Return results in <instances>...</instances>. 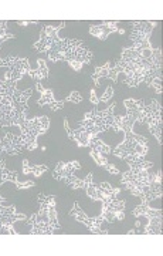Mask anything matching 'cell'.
I'll use <instances>...</instances> for the list:
<instances>
[{
  "label": "cell",
  "mask_w": 163,
  "mask_h": 256,
  "mask_svg": "<svg viewBox=\"0 0 163 256\" xmlns=\"http://www.w3.org/2000/svg\"><path fill=\"white\" fill-rule=\"evenodd\" d=\"M119 73H125V84L134 88L141 82H152L156 77H162V50L154 48V53L149 58H144L136 53L132 47L124 48L122 56L114 67H111L107 78L117 82Z\"/></svg>",
  "instance_id": "cell-1"
},
{
  "label": "cell",
  "mask_w": 163,
  "mask_h": 256,
  "mask_svg": "<svg viewBox=\"0 0 163 256\" xmlns=\"http://www.w3.org/2000/svg\"><path fill=\"white\" fill-rule=\"evenodd\" d=\"M94 53L84 46L81 40L60 38L51 46L48 52V60L51 62H81L84 64L91 63Z\"/></svg>",
  "instance_id": "cell-2"
},
{
  "label": "cell",
  "mask_w": 163,
  "mask_h": 256,
  "mask_svg": "<svg viewBox=\"0 0 163 256\" xmlns=\"http://www.w3.org/2000/svg\"><path fill=\"white\" fill-rule=\"evenodd\" d=\"M148 151H149L148 140H145L142 136L129 132L125 134V140L111 152H114V156H117L121 160H127L128 162H139L145 160Z\"/></svg>",
  "instance_id": "cell-3"
},
{
  "label": "cell",
  "mask_w": 163,
  "mask_h": 256,
  "mask_svg": "<svg viewBox=\"0 0 163 256\" xmlns=\"http://www.w3.org/2000/svg\"><path fill=\"white\" fill-rule=\"evenodd\" d=\"M117 107V102L111 104L107 110L98 111L97 108H94L90 112H87L84 116V120L81 122H78L80 130H85L91 132L92 136H98L100 132H104L109 128L114 127V111Z\"/></svg>",
  "instance_id": "cell-4"
},
{
  "label": "cell",
  "mask_w": 163,
  "mask_h": 256,
  "mask_svg": "<svg viewBox=\"0 0 163 256\" xmlns=\"http://www.w3.org/2000/svg\"><path fill=\"white\" fill-rule=\"evenodd\" d=\"M30 225V234L33 235H54L60 232V224H58V214L57 208L47 210L40 206V212L36 215H31L27 220Z\"/></svg>",
  "instance_id": "cell-5"
},
{
  "label": "cell",
  "mask_w": 163,
  "mask_h": 256,
  "mask_svg": "<svg viewBox=\"0 0 163 256\" xmlns=\"http://www.w3.org/2000/svg\"><path fill=\"white\" fill-rule=\"evenodd\" d=\"M155 22H132L131 40L134 42L132 48L144 58H149L154 53V47L151 46L149 37L155 28Z\"/></svg>",
  "instance_id": "cell-6"
},
{
  "label": "cell",
  "mask_w": 163,
  "mask_h": 256,
  "mask_svg": "<svg viewBox=\"0 0 163 256\" xmlns=\"http://www.w3.org/2000/svg\"><path fill=\"white\" fill-rule=\"evenodd\" d=\"M50 127V120L48 117H34L33 120H26V122L23 124V127H20L21 130V140H23V146L24 150L28 151H34L38 148L37 144V138L40 137L41 134H45L47 130Z\"/></svg>",
  "instance_id": "cell-7"
},
{
  "label": "cell",
  "mask_w": 163,
  "mask_h": 256,
  "mask_svg": "<svg viewBox=\"0 0 163 256\" xmlns=\"http://www.w3.org/2000/svg\"><path fill=\"white\" fill-rule=\"evenodd\" d=\"M0 67H6L10 72H6L4 74V82H17L21 80L26 74H30L31 67L27 58L21 57H6L0 60Z\"/></svg>",
  "instance_id": "cell-8"
},
{
  "label": "cell",
  "mask_w": 163,
  "mask_h": 256,
  "mask_svg": "<svg viewBox=\"0 0 163 256\" xmlns=\"http://www.w3.org/2000/svg\"><path fill=\"white\" fill-rule=\"evenodd\" d=\"M81 164L78 161H71V162H58L54 170L53 178L57 181H63L67 185H70L73 190H80V188H85V182L84 180H78L74 171L80 170Z\"/></svg>",
  "instance_id": "cell-9"
},
{
  "label": "cell",
  "mask_w": 163,
  "mask_h": 256,
  "mask_svg": "<svg viewBox=\"0 0 163 256\" xmlns=\"http://www.w3.org/2000/svg\"><path fill=\"white\" fill-rule=\"evenodd\" d=\"M65 26V22H61L58 26H44L40 32V40L34 43L33 48L38 52V53H44V52H50L51 46L54 44L57 40H60L58 37V32Z\"/></svg>",
  "instance_id": "cell-10"
},
{
  "label": "cell",
  "mask_w": 163,
  "mask_h": 256,
  "mask_svg": "<svg viewBox=\"0 0 163 256\" xmlns=\"http://www.w3.org/2000/svg\"><path fill=\"white\" fill-rule=\"evenodd\" d=\"M21 220H27V216L24 214H18L13 205L0 206V234L17 235V232L13 228V224Z\"/></svg>",
  "instance_id": "cell-11"
},
{
  "label": "cell",
  "mask_w": 163,
  "mask_h": 256,
  "mask_svg": "<svg viewBox=\"0 0 163 256\" xmlns=\"http://www.w3.org/2000/svg\"><path fill=\"white\" fill-rule=\"evenodd\" d=\"M70 216H73L78 222L84 224L87 228L90 229L91 234H95V235H101V234H109L108 230H101V224L104 222L102 216H97V218H90L88 215H85V212L80 208V204L78 202H74L73 210H70Z\"/></svg>",
  "instance_id": "cell-12"
},
{
  "label": "cell",
  "mask_w": 163,
  "mask_h": 256,
  "mask_svg": "<svg viewBox=\"0 0 163 256\" xmlns=\"http://www.w3.org/2000/svg\"><path fill=\"white\" fill-rule=\"evenodd\" d=\"M101 216L107 222L122 220L125 218V201L118 200V198H114L111 201L102 204Z\"/></svg>",
  "instance_id": "cell-13"
},
{
  "label": "cell",
  "mask_w": 163,
  "mask_h": 256,
  "mask_svg": "<svg viewBox=\"0 0 163 256\" xmlns=\"http://www.w3.org/2000/svg\"><path fill=\"white\" fill-rule=\"evenodd\" d=\"M124 106L128 110L127 116L134 122H145L146 117H148V111H149L145 101L129 98V100L124 101Z\"/></svg>",
  "instance_id": "cell-14"
},
{
  "label": "cell",
  "mask_w": 163,
  "mask_h": 256,
  "mask_svg": "<svg viewBox=\"0 0 163 256\" xmlns=\"http://www.w3.org/2000/svg\"><path fill=\"white\" fill-rule=\"evenodd\" d=\"M0 144H1L3 151L7 152L9 156H20L23 152V150H24L21 137L10 134V132H7L3 140H0Z\"/></svg>",
  "instance_id": "cell-15"
},
{
  "label": "cell",
  "mask_w": 163,
  "mask_h": 256,
  "mask_svg": "<svg viewBox=\"0 0 163 256\" xmlns=\"http://www.w3.org/2000/svg\"><path fill=\"white\" fill-rule=\"evenodd\" d=\"M64 128H65V131H67V134L70 136L71 140H74L78 146H81V148H85V146H91V141H92V138L97 137V136H92L91 132L88 131H85V130H77V131H73L71 128L68 127V121L67 120H64Z\"/></svg>",
  "instance_id": "cell-16"
},
{
  "label": "cell",
  "mask_w": 163,
  "mask_h": 256,
  "mask_svg": "<svg viewBox=\"0 0 163 256\" xmlns=\"http://www.w3.org/2000/svg\"><path fill=\"white\" fill-rule=\"evenodd\" d=\"M118 22H102L101 24L91 26L90 33L100 40H107L111 33H118Z\"/></svg>",
  "instance_id": "cell-17"
},
{
  "label": "cell",
  "mask_w": 163,
  "mask_h": 256,
  "mask_svg": "<svg viewBox=\"0 0 163 256\" xmlns=\"http://www.w3.org/2000/svg\"><path fill=\"white\" fill-rule=\"evenodd\" d=\"M31 92H33V90H31V88H27V90H24V92H20V90H17V88H16L14 92H11V98H13L14 104L17 106L18 108L28 111L27 101H28V98L31 97Z\"/></svg>",
  "instance_id": "cell-18"
},
{
  "label": "cell",
  "mask_w": 163,
  "mask_h": 256,
  "mask_svg": "<svg viewBox=\"0 0 163 256\" xmlns=\"http://www.w3.org/2000/svg\"><path fill=\"white\" fill-rule=\"evenodd\" d=\"M135 122L132 121V120L129 118L128 116H115L114 117V131H124L125 134H129V132H132V126H134Z\"/></svg>",
  "instance_id": "cell-19"
},
{
  "label": "cell",
  "mask_w": 163,
  "mask_h": 256,
  "mask_svg": "<svg viewBox=\"0 0 163 256\" xmlns=\"http://www.w3.org/2000/svg\"><path fill=\"white\" fill-rule=\"evenodd\" d=\"M36 88H37V92L41 94L40 100L37 101V106L44 107V106H51V104H54L55 100H54V96H53V90H51V88H47V90H44V88H43V86H41L40 82H37Z\"/></svg>",
  "instance_id": "cell-20"
},
{
  "label": "cell",
  "mask_w": 163,
  "mask_h": 256,
  "mask_svg": "<svg viewBox=\"0 0 163 256\" xmlns=\"http://www.w3.org/2000/svg\"><path fill=\"white\" fill-rule=\"evenodd\" d=\"M144 234L146 235H162V216H152L148 218Z\"/></svg>",
  "instance_id": "cell-21"
},
{
  "label": "cell",
  "mask_w": 163,
  "mask_h": 256,
  "mask_svg": "<svg viewBox=\"0 0 163 256\" xmlns=\"http://www.w3.org/2000/svg\"><path fill=\"white\" fill-rule=\"evenodd\" d=\"M132 214L136 218L139 216H146V218H152V216H162V212L158 210H152L149 208V204H141L139 206H136L135 210H132Z\"/></svg>",
  "instance_id": "cell-22"
},
{
  "label": "cell",
  "mask_w": 163,
  "mask_h": 256,
  "mask_svg": "<svg viewBox=\"0 0 163 256\" xmlns=\"http://www.w3.org/2000/svg\"><path fill=\"white\" fill-rule=\"evenodd\" d=\"M48 171V166L47 165H30L28 160H24L23 161V174L26 175H34V176H41Z\"/></svg>",
  "instance_id": "cell-23"
},
{
  "label": "cell",
  "mask_w": 163,
  "mask_h": 256,
  "mask_svg": "<svg viewBox=\"0 0 163 256\" xmlns=\"http://www.w3.org/2000/svg\"><path fill=\"white\" fill-rule=\"evenodd\" d=\"M10 182L16 184L17 182V172L16 171H10L6 168V164L3 160H0V186L3 185L4 182Z\"/></svg>",
  "instance_id": "cell-24"
},
{
  "label": "cell",
  "mask_w": 163,
  "mask_h": 256,
  "mask_svg": "<svg viewBox=\"0 0 163 256\" xmlns=\"http://www.w3.org/2000/svg\"><path fill=\"white\" fill-rule=\"evenodd\" d=\"M28 76H30L31 78H34L36 82H40V80H43V78H47V77H48V67H47V64H45L44 60H38V68H37L36 72L31 70Z\"/></svg>",
  "instance_id": "cell-25"
},
{
  "label": "cell",
  "mask_w": 163,
  "mask_h": 256,
  "mask_svg": "<svg viewBox=\"0 0 163 256\" xmlns=\"http://www.w3.org/2000/svg\"><path fill=\"white\" fill-rule=\"evenodd\" d=\"M111 63H105L102 67H95V70H94V73H92V80L95 82V87H100V78L102 77H107L109 73V70H111Z\"/></svg>",
  "instance_id": "cell-26"
},
{
  "label": "cell",
  "mask_w": 163,
  "mask_h": 256,
  "mask_svg": "<svg viewBox=\"0 0 163 256\" xmlns=\"http://www.w3.org/2000/svg\"><path fill=\"white\" fill-rule=\"evenodd\" d=\"M91 150H95V151H98V152H102L104 156H107L109 154L112 150H111V146H107L105 142H102L101 140H98V137H94L92 138V141H91Z\"/></svg>",
  "instance_id": "cell-27"
},
{
  "label": "cell",
  "mask_w": 163,
  "mask_h": 256,
  "mask_svg": "<svg viewBox=\"0 0 163 256\" xmlns=\"http://www.w3.org/2000/svg\"><path fill=\"white\" fill-rule=\"evenodd\" d=\"M7 22L6 20H0V46L4 43V42H7L10 38H14V34H11V33H7Z\"/></svg>",
  "instance_id": "cell-28"
},
{
  "label": "cell",
  "mask_w": 163,
  "mask_h": 256,
  "mask_svg": "<svg viewBox=\"0 0 163 256\" xmlns=\"http://www.w3.org/2000/svg\"><path fill=\"white\" fill-rule=\"evenodd\" d=\"M90 156H91V158L95 161V164L98 165V166H105V165L108 164V161H107V156H104L102 152H98V151H95V150H91Z\"/></svg>",
  "instance_id": "cell-29"
},
{
  "label": "cell",
  "mask_w": 163,
  "mask_h": 256,
  "mask_svg": "<svg viewBox=\"0 0 163 256\" xmlns=\"http://www.w3.org/2000/svg\"><path fill=\"white\" fill-rule=\"evenodd\" d=\"M149 87H152L155 92H158V94H161L162 92V77H156V78H154L152 82H149Z\"/></svg>",
  "instance_id": "cell-30"
},
{
  "label": "cell",
  "mask_w": 163,
  "mask_h": 256,
  "mask_svg": "<svg viewBox=\"0 0 163 256\" xmlns=\"http://www.w3.org/2000/svg\"><path fill=\"white\" fill-rule=\"evenodd\" d=\"M82 96L78 92H73L67 98H65V102H75V104H80L82 102Z\"/></svg>",
  "instance_id": "cell-31"
},
{
  "label": "cell",
  "mask_w": 163,
  "mask_h": 256,
  "mask_svg": "<svg viewBox=\"0 0 163 256\" xmlns=\"http://www.w3.org/2000/svg\"><path fill=\"white\" fill-rule=\"evenodd\" d=\"M112 96H114V87L109 86L108 88H107V92H105V94L100 98V102H108L112 98Z\"/></svg>",
  "instance_id": "cell-32"
},
{
  "label": "cell",
  "mask_w": 163,
  "mask_h": 256,
  "mask_svg": "<svg viewBox=\"0 0 163 256\" xmlns=\"http://www.w3.org/2000/svg\"><path fill=\"white\" fill-rule=\"evenodd\" d=\"M14 185H16V188H17V190H28V188H33L36 184L33 182V181H27V182H24V184L18 182L17 181Z\"/></svg>",
  "instance_id": "cell-33"
},
{
  "label": "cell",
  "mask_w": 163,
  "mask_h": 256,
  "mask_svg": "<svg viewBox=\"0 0 163 256\" xmlns=\"http://www.w3.org/2000/svg\"><path fill=\"white\" fill-rule=\"evenodd\" d=\"M104 168H105V170H107V172H108V174H111V175L121 174V172H119L118 168H117V166H114V165H112V164H109V162L107 165H105Z\"/></svg>",
  "instance_id": "cell-34"
},
{
  "label": "cell",
  "mask_w": 163,
  "mask_h": 256,
  "mask_svg": "<svg viewBox=\"0 0 163 256\" xmlns=\"http://www.w3.org/2000/svg\"><path fill=\"white\" fill-rule=\"evenodd\" d=\"M68 64L71 66V68L75 70V72H81L82 67L85 66V64L81 63V62H75V60H73V62H68Z\"/></svg>",
  "instance_id": "cell-35"
},
{
  "label": "cell",
  "mask_w": 163,
  "mask_h": 256,
  "mask_svg": "<svg viewBox=\"0 0 163 256\" xmlns=\"http://www.w3.org/2000/svg\"><path fill=\"white\" fill-rule=\"evenodd\" d=\"M64 104H65V100H61V101H55L54 104H51L50 107H51V110L53 111H58L64 108Z\"/></svg>",
  "instance_id": "cell-36"
},
{
  "label": "cell",
  "mask_w": 163,
  "mask_h": 256,
  "mask_svg": "<svg viewBox=\"0 0 163 256\" xmlns=\"http://www.w3.org/2000/svg\"><path fill=\"white\" fill-rule=\"evenodd\" d=\"M90 101L94 104V106H97V104H100V98H98V96H97V92L95 90H91L90 92Z\"/></svg>",
  "instance_id": "cell-37"
},
{
  "label": "cell",
  "mask_w": 163,
  "mask_h": 256,
  "mask_svg": "<svg viewBox=\"0 0 163 256\" xmlns=\"http://www.w3.org/2000/svg\"><path fill=\"white\" fill-rule=\"evenodd\" d=\"M38 23H40V22H34V20H28V22H26V20H24V22L18 20L17 22L18 26H28V24H34V26H36V24H38Z\"/></svg>",
  "instance_id": "cell-38"
},
{
  "label": "cell",
  "mask_w": 163,
  "mask_h": 256,
  "mask_svg": "<svg viewBox=\"0 0 163 256\" xmlns=\"http://www.w3.org/2000/svg\"><path fill=\"white\" fill-rule=\"evenodd\" d=\"M6 205H7V204H6V200L0 195V206H6Z\"/></svg>",
  "instance_id": "cell-39"
},
{
  "label": "cell",
  "mask_w": 163,
  "mask_h": 256,
  "mask_svg": "<svg viewBox=\"0 0 163 256\" xmlns=\"http://www.w3.org/2000/svg\"><path fill=\"white\" fill-rule=\"evenodd\" d=\"M118 33H119V34H125V30H124V28H119Z\"/></svg>",
  "instance_id": "cell-40"
},
{
  "label": "cell",
  "mask_w": 163,
  "mask_h": 256,
  "mask_svg": "<svg viewBox=\"0 0 163 256\" xmlns=\"http://www.w3.org/2000/svg\"><path fill=\"white\" fill-rule=\"evenodd\" d=\"M3 152V148H1V144H0V154Z\"/></svg>",
  "instance_id": "cell-41"
}]
</instances>
